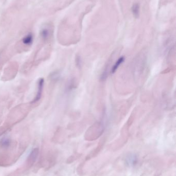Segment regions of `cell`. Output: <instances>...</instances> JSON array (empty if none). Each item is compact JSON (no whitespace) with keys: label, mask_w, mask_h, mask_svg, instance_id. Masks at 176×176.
I'll return each mask as SVG.
<instances>
[{"label":"cell","mask_w":176,"mask_h":176,"mask_svg":"<svg viewBox=\"0 0 176 176\" xmlns=\"http://www.w3.org/2000/svg\"><path fill=\"white\" fill-rule=\"evenodd\" d=\"M38 153H39V151L38 148H36L33 149L29 154V156H28V158L25 162V164L21 168V171H17L16 173L19 174L20 173H21L22 171H25L26 169H29L31 168L32 166H33V164H34L35 161H36L37 158L38 157Z\"/></svg>","instance_id":"cell-1"},{"label":"cell","mask_w":176,"mask_h":176,"mask_svg":"<svg viewBox=\"0 0 176 176\" xmlns=\"http://www.w3.org/2000/svg\"><path fill=\"white\" fill-rule=\"evenodd\" d=\"M43 86H44V79L43 78H41L38 80V83H37V91L36 94L35 95L34 99H33L32 103H36L38 101H39L42 98Z\"/></svg>","instance_id":"cell-2"},{"label":"cell","mask_w":176,"mask_h":176,"mask_svg":"<svg viewBox=\"0 0 176 176\" xmlns=\"http://www.w3.org/2000/svg\"><path fill=\"white\" fill-rule=\"evenodd\" d=\"M137 161H138V159L137 156L132 154H131L127 156L126 159V164L130 167H133L136 165L137 163Z\"/></svg>","instance_id":"cell-3"},{"label":"cell","mask_w":176,"mask_h":176,"mask_svg":"<svg viewBox=\"0 0 176 176\" xmlns=\"http://www.w3.org/2000/svg\"><path fill=\"white\" fill-rule=\"evenodd\" d=\"M33 36L31 33L29 34L23 38L22 43L25 45L29 46L33 43Z\"/></svg>","instance_id":"cell-4"},{"label":"cell","mask_w":176,"mask_h":176,"mask_svg":"<svg viewBox=\"0 0 176 176\" xmlns=\"http://www.w3.org/2000/svg\"><path fill=\"white\" fill-rule=\"evenodd\" d=\"M124 57H120V58H119V59L116 61L114 65H113L112 68L111 72H112V73H114L116 72V71L117 70L118 67L120 65L121 63H123V62L124 61Z\"/></svg>","instance_id":"cell-5"},{"label":"cell","mask_w":176,"mask_h":176,"mask_svg":"<svg viewBox=\"0 0 176 176\" xmlns=\"http://www.w3.org/2000/svg\"><path fill=\"white\" fill-rule=\"evenodd\" d=\"M50 36V32L48 28H43L40 32V36L42 39L47 40L48 39Z\"/></svg>","instance_id":"cell-6"},{"label":"cell","mask_w":176,"mask_h":176,"mask_svg":"<svg viewBox=\"0 0 176 176\" xmlns=\"http://www.w3.org/2000/svg\"><path fill=\"white\" fill-rule=\"evenodd\" d=\"M132 12L135 17H138L139 15V6L137 4H135L132 7Z\"/></svg>","instance_id":"cell-7"}]
</instances>
